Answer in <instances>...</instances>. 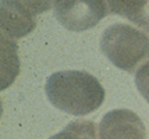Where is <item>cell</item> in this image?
I'll return each instance as SVG.
<instances>
[{
	"mask_svg": "<svg viewBox=\"0 0 149 139\" xmlns=\"http://www.w3.org/2000/svg\"><path fill=\"white\" fill-rule=\"evenodd\" d=\"M45 92L56 109L75 117L93 113L104 100V89L99 80L81 70L52 74L46 81Z\"/></svg>",
	"mask_w": 149,
	"mask_h": 139,
	"instance_id": "obj_1",
	"label": "cell"
},
{
	"mask_svg": "<svg viewBox=\"0 0 149 139\" xmlns=\"http://www.w3.org/2000/svg\"><path fill=\"white\" fill-rule=\"evenodd\" d=\"M99 45L111 64L127 73H136L149 61V36L128 24L117 22L107 27Z\"/></svg>",
	"mask_w": 149,
	"mask_h": 139,
	"instance_id": "obj_2",
	"label": "cell"
},
{
	"mask_svg": "<svg viewBox=\"0 0 149 139\" xmlns=\"http://www.w3.org/2000/svg\"><path fill=\"white\" fill-rule=\"evenodd\" d=\"M56 20L68 31L82 32L96 27L110 14L106 0H56Z\"/></svg>",
	"mask_w": 149,
	"mask_h": 139,
	"instance_id": "obj_3",
	"label": "cell"
},
{
	"mask_svg": "<svg viewBox=\"0 0 149 139\" xmlns=\"http://www.w3.org/2000/svg\"><path fill=\"white\" fill-rule=\"evenodd\" d=\"M99 139H146V128L138 114L128 109L107 111L100 120Z\"/></svg>",
	"mask_w": 149,
	"mask_h": 139,
	"instance_id": "obj_4",
	"label": "cell"
},
{
	"mask_svg": "<svg viewBox=\"0 0 149 139\" xmlns=\"http://www.w3.org/2000/svg\"><path fill=\"white\" fill-rule=\"evenodd\" d=\"M1 36L17 40L31 33L36 27V14L18 0H1L0 4Z\"/></svg>",
	"mask_w": 149,
	"mask_h": 139,
	"instance_id": "obj_5",
	"label": "cell"
},
{
	"mask_svg": "<svg viewBox=\"0 0 149 139\" xmlns=\"http://www.w3.org/2000/svg\"><path fill=\"white\" fill-rule=\"evenodd\" d=\"M111 14L124 17L149 33V0H106Z\"/></svg>",
	"mask_w": 149,
	"mask_h": 139,
	"instance_id": "obj_6",
	"label": "cell"
},
{
	"mask_svg": "<svg viewBox=\"0 0 149 139\" xmlns=\"http://www.w3.org/2000/svg\"><path fill=\"white\" fill-rule=\"evenodd\" d=\"M49 139H99L97 125L93 121L77 120L71 121L61 131Z\"/></svg>",
	"mask_w": 149,
	"mask_h": 139,
	"instance_id": "obj_7",
	"label": "cell"
},
{
	"mask_svg": "<svg viewBox=\"0 0 149 139\" xmlns=\"http://www.w3.org/2000/svg\"><path fill=\"white\" fill-rule=\"evenodd\" d=\"M135 85L141 96L149 103V61L139 67L135 73Z\"/></svg>",
	"mask_w": 149,
	"mask_h": 139,
	"instance_id": "obj_8",
	"label": "cell"
},
{
	"mask_svg": "<svg viewBox=\"0 0 149 139\" xmlns=\"http://www.w3.org/2000/svg\"><path fill=\"white\" fill-rule=\"evenodd\" d=\"M19 3H22L25 7H28L32 13L35 14H43L49 11L56 0H18Z\"/></svg>",
	"mask_w": 149,
	"mask_h": 139,
	"instance_id": "obj_9",
	"label": "cell"
}]
</instances>
